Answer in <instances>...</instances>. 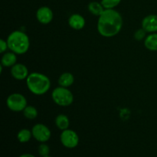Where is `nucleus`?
<instances>
[{
	"mask_svg": "<svg viewBox=\"0 0 157 157\" xmlns=\"http://www.w3.org/2000/svg\"><path fill=\"white\" fill-rule=\"evenodd\" d=\"M9 49L16 55H23L29 51L30 47L29 38L21 31H14L7 38Z\"/></svg>",
	"mask_w": 157,
	"mask_h": 157,
	"instance_id": "obj_3",
	"label": "nucleus"
},
{
	"mask_svg": "<svg viewBox=\"0 0 157 157\" xmlns=\"http://www.w3.org/2000/svg\"><path fill=\"white\" fill-rule=\"evenodd\" d=\"M32 137V130H29V129H21L17 134L18 140L21 144L28 143Z\"/></svg>",
	"mask_w": 157,
	"mask_h": 157,
	"instance_id": "obj_17",
	"label": "nucleus"
},
{
	"mask_svg": "<svg viewBox=\"0 0 157 157\" xmlns=\"http://www.w3.org/2000/svg\"><path fill=\"white\" fill-rule=\"evenodd\" d=\"M19 157H35L34 155L30 154V153H24V154H21Z\"/></svg>",
	"mask_w": 157,
	"mask_h": 157,
	"instance_id": "obj_23",
	"label": "nucleus"
},
{
	"mask_svg": "<svg viewBox=\"0 0 157 157\" xmlns=\"http://www.w3.org/2000/svg\"><path fill=\"white\" fill-rule=\"evenodd\" d=\"M17 61V56L16 54L14 52H7V53L4 54L3 56L2 57L1 64L4 67H12L16 64Z\"/></svg>",
	"mask_w": 157,
	"mask_h": 157,
	"instance_id": "obj_14",
	"label": "nucleus"
},
{
	"mask_svg": "<svg viewBox=\"0 0 157 157\" xmlns=\"http://www.w3.org/2000/svg\"><path fill=\"white\" fill-rule=\"evenodd\" d=\"M122 26V16L115 9H105L98 18V31L105 38L114 37L121 32Z\"/></svg>",
	"mask_w": 157,
	"mask_h": 157,
	"instance_id": "obj_1",
	"label": "nucleus"
},
{
	"mask_svg": "<svg viewBox=\"0 0 157 157\" xmlns=\"http://www.w3.org/2000/svg\"><path fill=\"white\" fill-rule=\"evenodd\" d=\"M53 12L48 6L39 8L36 12V18L41 24L48 25L53 19Z\"/></svg>",
	"mask_w": 157,
	"mask_h": 157,
	"instance_id": "obj_8",
	"label": "nucleus"
},
{
	"mask_svg": "<svg viewBox=\"0 0 157 157\" xmlns=\"http://www.w3.org/2000/svg\"><path fill=\"white\" fill-rule=\"evenodd\" d=\"M52 98L54 102L61 107L70 106L74 101V95L67 87H58L54 89L52 93Z\"/></svg>",
	"mask_w": 157,
	"mask_h": 157,
	"instance_id": "obj_4",
	"label": "nucleus"
},
{
	"mask_svg": "<svg viewBox=\"0 0 157 157\" xmlns=\"http://www.w3.org/2000/svg\"><path fill=\"white\" fill-rule=\"evenodd\" d=\"M32 136L40 143H45L49 140L52 136L51 130L47 126L42 124H37L32 129Z\"/></svg>",
	"mask_w": 157,
	"mask_h": 157,
	"instance_id": "obj_7",
	"label": "nucleus"
},
{
	"mask_svg": "<svg viewBox=\"0 0 157 157\" xmlns=\"http://www.w3.org/2000/svg\"><path fill=\"white\" fill-rule=\"evenodd\" d=\"M88 10L89 12L94 15L96 16H100L101 14L104 12L105 9L104 6H102L101 2H91L89 3L88 5Z\"/></svg>",
	"mask_w": 157,
	"mask_h": 157,
	"instance_id": "obj_16",
	"label": "nucleus"
},
{
	"mask_svg": "<svg viewBox=\"0 0 157 157\" xmlns=\"http://www.w3.org/2000/svg\"><path fill=\"white\" fill-rule=\"evenodd\" d=\"M44 157H52V156H44Z\"/></svg>",
	"mask_w": 157,
	"mask_h": 157,
	"instance_id": "obj_24",
	"label": "nucleus"
},
{
	"mask_svg": "<svg viewBox=\"0 0 157 157\" xmlns=\"http://www.w3.org/2000/svg\"><path fill=\"white\" fill-rule=\"evenodd\" d=\"M26 84L29 90L35 95L44 94L51 87L50 79L39 72L29 74L26 79Z\"/></svg>",
	"mask_w": 157,
	"mask_h": 157,
	"instance_id": "obj_2",
	"label": "nucleus"
},
{
	"mask_svg": "<svg viewBox=\"0 0 157 157\" xmlns=\"http://www.w3.org/2000/svg\"><path fill=\"white\" fill-rule=\"evenodd\" d=\"M23 114L29 120H34L38 117V110L33 106H27L23 110Z\"/></svg>",
	"mask_w": 157,
	"mask_h": 157,
	"instance_id": "obj_18",
	"label": "nucleus"
},
{
	"mask_svg": "<svg viewBox=\"0 0 157 157\" xmlns=\"http://www.w3.org/2000/svg\"><path fill=\"white\" fill-rule=\"evenodd\" d=\"M142 28L148 33L157 32V15H149L142 21Z\"/></svg>",
	"mask_w": 157,
	"mask_h": 157,
	"instance_id": "obj_10",
	"label": "nucleus"
},
{
	"mask_svg": "<svg viewBox=\"0 0 157 157\" xmlns=\"http://www.w3.org/2000/svg\"><path fill=\"white\" fill-rule=\"evenodd\" d=\"M146 48L152 52H157V33H151L147 35L144 40Z\"/></svg>",
	"mask_w": 157,
	"mask_h": 157,
	"instance_id": "obj_12",
	"label": "nucleus"
},
{
	"mask_svg": "<svg viewBox=\"0 0 157 157\" xmlns=\"http://www.w3.org/2000/svg\"><path fill=\"white\" fill-rule=\"evenodd\" d=\"M68 24L75 30H81L85 26L86 21L80 14H73L68 18Z\"/></svg>",
	"mask_w": 157,
	"mask_h": 157,
	"instance_id": "obj_11",
	"label": "nucleus"
},
{
	"mask_svg": "<svg viewBox=\"0 0 157 157\" xmlns=\"http://www.w3.org/2000/svg\"><path fill=\"white\" fill-rule=\"evenodd\" d=\"M7 48H9L7 41H5L3 39L0 40V52L1 53H4L7 50Z\"/></svg>",
	"mask_w": 157,
	"mask_h": 157,
	"instance_id": "obj_22",
	"label": "nucleus"
},
{
	"mask_svg": "<svg viewBox=\"0 0 157 157\" xmlns=\"http://www.w3.org/2000/svg\"><path fill=\"white\" fill-rule=\"evenodd\" d=\"M61 144L67 149H74L79 144V136L73 130L67 129L63 130L60 136Z\"/></svg>",
	"mask_w": 157,
	"mask_h": 157,
	"instance_id": "obj_6",
	"label": "nucleus"
},
{
	"mask_svg": "<svg viewBox=\"0 0 157 157\" xmlns=\"http://www.w3.org/2000/svg\"><path fill=\"white\" fill-rule=\"evenodd\" d=\"M38 153H39V155L41 157L49 156L50 148H49V147L47 144H45L44 143H41L39 145V147H38Z\"/></svg>",
	"mask_w": 157,
	"mask_h": 157,
	"instance_id": "obj_20",
	"label": "nucleus"
},
{
	"mask_svg": "<svg viewBox=\"0 0 157 157\" xmlns=\"http://www.w3.org/2000/svg\"><path fill=\"white\" fill-rule=\"evenodd\" d=\"M11 75L15 79L18 81L27 79L29 75L27 67L23 64H15L11 68Z\"/></svg>",
	"mask_w": 157,
	"mask_h": 157,
	"instance_id": "obj_9",
	"label": "nucleus"
},
{
	"mask_svg": "<svg viewBox=\"0 0 157 157\" xmlns=\"http://www.w3.org/2000/svg\"><path fill=\"white\" fill-rule=\"evenodd\" d=\"M121 0H101V4L105 9H114L121 3Z\"/></svg>",
	"mask_w": 157,
	"mask_h": 157,
	"instance_id": "obj_19",
	"label": "nucleus"
},
{
	"mask_svg": "<svg viewBox=\"0 0 157 157\" xmlns=\"http://www.w3.org/2000/svg\"><path fill=\"white\" fill-rule=\"evenodd\" d=\"M55 122L57 127L62 131L68 129L69 125H70V121H69L68 117L64 114L58 115L55 118Z\"/></svg>",
	"mask_w": 157,
	"mask_h": 157,
	"instance_id": "obj_15",
	"label": "nucleus"
},
{
	"mask_svg": "<svg viewBox=\"0 0 157 157\" xmlns=\"http://www.w3.org/2000/svg\"><path fill=\"white\" fill-rule=\"evenodd\" d=\"M75 82V77L70 72H64L58 78V84L61 87H69Z\"/></svg>",
	"mask_w": 157,
	"mask_h": 157,
	"instance_id": "obj_13",
	"label": "nucleus"
},
{
	"mask_svg": "<svg viewBox=\"0 0 157 157\" xmlns=\"http://www.w3.org/2000/svg\"><path fill=\"white\" fill-rule=\"evenodd\" d=\"M6 104L9 110L12 111H23L24 109L27 107V100L21 94L14 93L8 97L6 100Z\"/></svg>",
	"mask_w": 157,
	"mask_h": 157,
	"instance_id": "obj_5",
	"label": "nucleus"
},
{
	"mask_svg": "<svg viewBox=\"0 0 157 157\" xmlns=\"http://www.w3.org/2000/svg\"><path fill=\"white\" fill-rule=\"evenodd\" d=\"M147 32L144 30V29H140L137 31H136L134 33V38L136 41H141V40L144 39V38H146V35H147Z\"/></svg>",
	"mask_w": 157,
	"mask_h": 157,
	"instance_id": "obj_21",
	"label": "nucleus"
}]
</instances>
